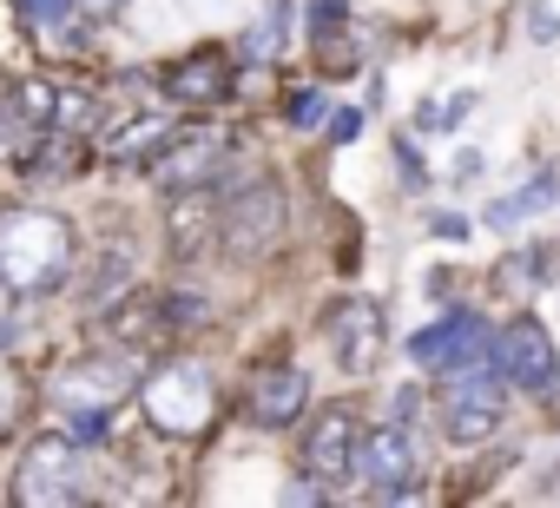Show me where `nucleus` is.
<instances>
[{"mask_svg":"<svg viewBox=\"0 0 560 508\" xmlns=\"http://www.w3.org/2000/svg\"><path fill=\"white\" fill-rule=\"evenodd\" d=\"M14 501L47 508V501H80V449L73 436H34L14 475Z\"/></svg>","mask_w":560,"mask_h":508,"instance_id":"nucleus-5","label":"nucleus"},{"mask_svg":"<svg viewBox=\"0 0 560 508\" xmlns=\"http://www.w3.org/2000/svg\"><path fill=\"white\" fill-rule=\"evenodd\" d=\"M21 14H27L34 27H60V21L73 14V0H21Z\"/></svg>","mask_w":560,"mask_h":508,"instance_id":"nucleus-19","label":"nucleus"},{"mask_svg":"<svg viewBox=\"0 0 560 508\" xmlns=\"http://www.w3.org/2000/svg\"><path fill=\"white\" fill-rule=\"evenodd\" d=\"M468 106H475V100H468V93H455V106H435V113H422V119H429V126H462V119H468Z\"/></svg>","mask_w":560,"mask_h":508,"instance_id":"nucleus-22","label":"nucleus"},{"mask_svg":"<svg viewBox=\"0 0 560 508\" xmlns=\"http://www.w3.org/2000/svg\"><path fill=\"white\" fill-rule=\"evenodd\" d=\"M132 383H139V370L126 357H86V363H67L54 377V396L73 403V409H113Z\"/></svg>","mask_w":560,"mask_h":508,"instance_id":"nucleus-9","label":"nucleus"},{"mask_svg":"<svg viewBox=\"0 0 560 508\" xmlns=\"http://www.w3.org/2000/svg\"><path fill=\"white\" fill-rule=\"evenodd\" d=\"M139 403H145V416L165 436H198L218 416V390H211V370L205 363H159V370H145Z\"/></svg>","mask_w":560,"mask_h":508,"instance_id":"nucleus-2","label":"nucleus"},{"mask_svg":"<svg viewBox=\"0 0 560 508\" xmlns=\"http://www.w3.org/2000/svg\"><path fill=\"white\" fill-rule=\"evenodd\" d=\"M14 132H21L14 119H0V159H8V152H14Z\"/></svg>","mask_w":560,"mask_h":508,"instance_id":"nucleus-26","label":"nucleus"},{"mask_svg":"<svg viewBox=\"0 0 560 508\" xmlns=\"http://www.w3.org/2000/svg\"><path fill=\"white\" fill-rule=\"evenodd\" d=\"M224 93H231V67H224V54H191L185 67L165 73V100H178V106H218Z\"/></svg>","mask_w":560,"mask_h":508,"instance_id":"nucleus-14","label":"nucleus"},{"mask_svg":"<svg viewBox=\"0 0 560 508\" xmlns=\"http://www.w3.org/2000/svg\"><path fill=\"white\" fill-rule=\"evenodd\" d=\"M8 409H14V390H8V377H0V423H8Z\"/></svg>","mask_w":560,"mask_h":508,"instance_id":"nucleus-27","label":"nucleus"},{"mask_svg":"<svg viewBox=\"0 0 560 508\" xmlns=\"http://www.w3.org/2000/svg\"><path fill=\"white\" fill-rule=\"evenodd\" d=\"M54 100H60V93H54V86H40V80H34V86H21V119H27V126H54V119H60V106H54Z\"/></svg>","mask_w":560,"mask_h":508,"instance_id":"nucleus-17","label":"nucleus"},{"mask_svg":"<svg viewBox=\"0 0 560 508\" xmlns=\"http://www.w3.org/2000/svg\"><path fill=\"white\" fill-rule=\"evenodd\" d=\"M527 27H534V41H553V34H560V27H553V14H547V8H534V14H527Z\"/></svg>","mask_w":560,"mask_h":508,"instance_id":"nucleus-24","label":"nucleus"},{"mask_svg":"<svg viewBox=\"0 0 560 508\" xmlns=\"http://www.w3.org/2000/svg\"><path fill=\"white\" fill-rule=\"evenodd\" d=\"M73 265V224L40 205L0 211V285L8 291H54Z\"/></svg>","mask_w":560,"mask_h":508,"instance_id":"nucleus-1","label":"nucleus"},{"mask_svg":"<svg viewBox=\"0 0 560 508\" xmlns=\"http://www.w3.org/2000/svg\"><path fill=\"white\" fill-rule=\"evenodd\" d=\"M494 370H501V383H514V390H547L553 370H560L553 337H547L534 318H514V324L494 337Z\"/></svg>","mask_w":560,"mask_h":508,"instance_id":"nucleus-8","label":"nucleus"},{"mask_svg":"<svg viewBox=\"0 0 560 508\" xmlns=\"http://www.w3.org/2000/svg\"><path fill=\"white\" fill-rule=\"evenodd\" d=\"M291 126H298V132H311V126H324V93H317V86H304V93L291 100Z\"/></svg>","mask_w":560,"mask_h":508,"instance_id":"nucleus-18","label":"nucleus"},{"mask_svg":"<svg viewBox=\"0 0 560 508\" xmlns=\"http://www.w3.org/2000/svg\"><path fill=\"white\" fill-rule=\"evenodd\" d=\"M330 344H337V363L343 370H376V357H383V311L370 304V298H350V304H337L330 311Z\"/></svg>","mask_w":560,"mask_h":508,"instance_id":"nucleus-11","label":"nucleus"},{"mask_svg":"<svg viewBox=\"0 0 560 508\" xmlns=\"http://www.w3.org/2000/svg\"><path fill=\"white\" fill-rule=\"evenodd\" d=\"M165 324H172V331L205 324V298H185V291H178V298H165Z\"/></svg>","mask_w":560,"mask_h":508,"instance_id":"nucleus-20","label":"nucleus"},{"mask_svg":"<svg viewBox=\"0 0 560 508\" xmlns=\"http://www.w3.org/2000/svg\"><path fill=\"white\" fill-rule=\"evenodd\" d=\"M165 139H172L165 119H139V126H126V132L113 139V159H139V152H152V146H165Z\"/></svg>","mask_w":560,"mask_h":508,"instance_id":"nucleus-16","label":"nucleus"},{"mask_svg":"<svg viewBox=\"0 0 560 508\" xmlns=\"http://www.w3.org/2000/svg\"><path fill=\"white\" fill-rule=\"evenodd\" d=\"M442 429H448V442H488L501 429V370L494 363L455 377L448 409H442Z\"/></svg>","mask_w":560,"mask_h":508,"instance_id":"nucleus-7","label":"nucleus"},{"mask_svg":"<svg viewBox=\"0 0 560 508\" xmlns=\"http://www.w3.org/2000/svg\"><path fill=\"white\" fill-rule=\"evenodd\" d=\"M277 231H284V192H277V178H250L244 192H231L218 205V238L231 258H250V251L277 244Z\"/></svg>","mask_w":560,"mask_h":508,"instance_id":"nucleus-4","label":"nucleus"},{"mask_svg":"<svg viewBox=\"0 0 560 508\" xmlns=\"http://www.w3.org/2000/svg\"><path fill=\"white\" fill-rule=\"evenodd\" d=\"M357 449H363V436H357V416H350V409L317 416L311 436H304V462H311L317 482H343V475L357 469Z\"/></svg>","mask_w":560,"mask_h":508,"instance_id":"nucleus-12","label":"nucleus"},{"mask_svg":"<svg viewBox=\"0 0 560 508\" xmlns=\"http://www.w3.org/2000/svg\"><path fill=\"white\" fill-rule=\"evenodd\" d=\"M224 152H231V132H224V126H191V132H172V139H165V152L152 159V178H159L165 192L205 185V178L224 165Z\"/></svg>","mask_w":560,"mask_h":508,"instance_id":"nucleus-6","label":"nucleus"},{"mask_svg":"<svg viewBox=\"0 0 560 508\" xmlns=\"http://www.w3.org/2000/svg\"><path fill=\"white\" fill-rule=\"evenodd\" d=\"M409 357L429 363V370L468 377V370H488V363H494V331H488L475 311H448L442 324H429V331L409 337Z\"/></svg>","mask_w":560,"mask_h":508,"instance_id":"nucleus-3","label":"nucleus"},{"mask_svg":"<svg viewBox=\"0 0 560 508\" xmlns=\"http://www.w3.org/2000/svg\"><path fill=\"white\" fill-rule=\"evenodd\" d=\"M553 198H560V178H553V172H534L521 192H508L501 205H488V224H494V231H508V224H527V218H534V211H547Z\"/></svg>","mask_w":560,"mask_h":508,"instance_id":"nucleus-15","label":"nucleus"},{"mask_svg":"<svg viewBox=\"0 0 560 508\" xmlns=\"http://www.w3.org/2000/svg\"><path fill=\"white\" fill-rule=\"evenodd\" d=\"M284 495H291V501H324V482H291Z\"/></svg>","mask_w":560,"mask_h":508,"instance_id":"nucleus-25","label":"nucleus"},{"mask_svg":"<svg viewBox=\"0 0 560 508\" xmlns=\"http://www.w3.org/2000/svg\"><path fill=\"white\" fill-rule=\"evenodd\" d=\"M304 396H311V377H304L298 363H270V370L250 377V396H244V403H250V423L284 429V423H298Z\"/></svg>","mask_w":560,"mask_h":508,"instance_id":"nucleus-13","label":"nucleus"},{"mask_svg":"<svg viewBox=\"0 0 560 508\" xmlns=\"http://www.w3.org/2000/svg\"><path fill=\"white\" fill-rule=\"evenodd\" d=\"M106 436V409H73V442H100Z\"/></svg>","mask_w":560,"mask_h":508,"instance_id":"nucleus-21","label":"nucleus"},{"mask_svg":"<svg viewBox=\"0 0 560 508\" xmlns=\"http://www.w3.org/2000/svg\"><path fill=\"white\" fill-rule=\"evenodd\" d=\"M357 469L396 501V495H409V482H416V436L402 429V423H383V429H370L363 436V449H357Z\"/></svg>","mask_w":560,"mask_h":508,"instance_id":"nucleus-10","label":"nucleus"},{"mask_svg":"<svg viewBox=\"0 0 560 508\" xmlns=\"http://www.w3.org/2000/svg\"><path fill=\"white\" fill-rule=\"evenodd\" d=\"M330 132H337V139H357V132H363V113H357V106H343V113L330 119Z\"/></svg>","mask_w":560,"mask_h":508,"instance_id":"nucleus-23","label":"nucleus"}]
</instances>
